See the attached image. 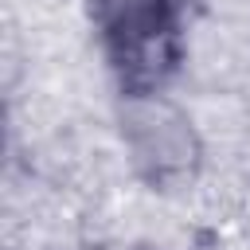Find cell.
I'll list each match as a JSON object with an SVG mask.
<instances>
[{
	"label": "cell",
	"instance_id": "6da1fadb",
	"mask_svg": "<svg viewBox=\"0 0 250 250\" xmlns=\"http://www.w3.org/2000/svg\"><path fill=\"white\" fill-rule=\"evenodd\" d=\"M86 8L129 94H156L176 66V0H86Z\"/></svg>",
	"mask_w": 250,
	"mask_h": 250
},
{
	"label": "cell",
	"instance_id": "7a4b0ae2",
	"mask_svg": "<svg viewBox=\"0 0 250 250\" xmlns=\"http://www.w3.org/2000/svg\"><path fill=\"white\" fill-rule=\"evenodd\" d=\"M125 145L133 152V164L148 180L188 176L199 156L191 121L172 105L152 102V94H133V109L125 117Z\"/></svg>",
	"mask_w": 250,
	"mask_h": 250
}]
</instances>
